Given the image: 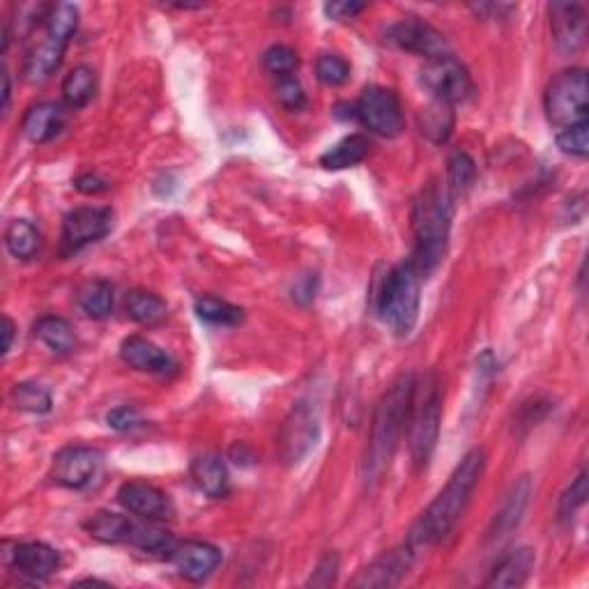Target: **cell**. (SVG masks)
<instances>
[{
	"label": "cell",
	"instance_id": "1",
	"mask_svg": "<svg viewBox=\"0 0 589 589\" xmlns=\"http://www.w3.org/2000/svg\"><path fill=\"white\" fill-rule=\"evenodd\" d=\"M415 385L417 376L408 371L401 373V376L387 387V392L382 394L376 415H373L371 438L369 445H366V454L362 461V481L366 488L380 484L389 463H392L394 451L401 442V435L410 422Z\"/></svg>",
	"mask_w": 589,
	"mask_h": 589
},
{
	"label": "cell",
	"instance_id": "2",
	"mask_svg": "<svg viewBox=\"0 0 589 589\" xmlns=\"http://www.w3.org/2000/svg\"><path fill=\"white\" fill-rule=\"evenodd\" d=\"M486 470V451L472 449L463 456V461L456 465L447 486L442 488L438 497L428 504V509L412 527L408 543L412 548L422 550L426 546H435L447 534L454 530L458 520H461L465 507H468L474 488L479 486L481 477Z\"/></svg>",
	"mask_w": 589,
	"mask_h": 589
},
{
	"label": "cell",
	"instance_id": "3",
	"mask_svg": "<svg viewBox=\"0 0 589 589\" xmlns=\"http://www.w3.org/2000/svg\"><path fill=\"white\" fill-rule=\"evenodd\" d=\"M451 219H454V196L440 182H428L412 203V235L415 251L410 263L419 277H428L442 265L447 254Z\"/></svg>",
	"mask_w": 589,
	"mask_h": 589
},
{
	"label": "cell",
	"instance_id": "4",
	"mask_svg": "<svg viewBox=\"0 0 589 589\" xmlns=\"http://www.w3.org/2000/svg\"><path fill=\"white\" fill-rule=\"evenodd\" d=\"M422 277L415 265L399 263L382 281L378 293V313L396 336H408L415 330L419 318V302H422Z\"/></svg>",
	"mask_w": 589,
	"mask_h": 589
},
{
	"label": "cell",
	"instance_id": "5",
	"mask_svg": "<svg viewBox=\"0 0 589 589\" xmlns=\"http://www.w3.org/2000/svg\"><path fill=\"white\" fill-rule=\"evenodd\" d=\"M442 422V382L438 373L428 371L422 382L415 385L410 410V451L419 470L431 461L440 438Z\"/></svg>",
	"mask_w": 589,
	"mask_h": 589
},
{
	"label": "cell",
	"instance_id": "6",
	"mask_svg": "<svg viewBox=\"0 0 589 589\" xmlns=\"http://www.w3.org/2000/svg\"><path fill=\"white\" fill-rule=\"evenodd\" d=\"M589 81L587 72L571 67L555 76L543 93V111L553 127L569 129L589 122Z\"/></svg>",
	"mask_w": 589,
	"mask_h": 589
},
{
	"label": "cell",
	"instance_id": "7",
	"mask_svg": "<svg viewBox=\"0 0 589 589\" xmlns=\"http://www.w3.org/2000/svg\"><path fill=\"white\" fill-rule=\"evenodd\" d=\"M320 440V415L316 405L300 401L293 405L288 417L283 419L277 435L279 458L286 465H297L316 449Z\"/></svg>",
	"mask_w": 589,
	"mask_h": 589
},
{
	"label": "cell",
	"instance_id": "8",
	"mask_svg": "<svg viewBox=\"0 0 589 589\" xmlns=\"http://www.w3.org/2000/svg\"><path fill=\"white\" fill-rule=\"evenodd\" d=\"M419 81L428 90L435 102L456 106L468 102L474 95V81L461 60L454 56H442L426 60V65L419 72Z\"/></svg>",
	"mask_w": 589,
	"mask_h": 589
},
{
	"label": "cell",
	"instance_id": "9",
	"mask_svg": "<svg viewBox=\"0 0 589 589\" xmlns=\"http://www.w3.org/2000/svg\"><path fill=\"white\" fill-rule=\"evenodd\" d=\"M353 118L385 139H394L403 132L401 99L394 90L382 86L364 88V93L353 104Z\"/></svg>",
	"mask_w": 589,
	"mask_h": 589
},
{
	"label": "cell",
	"instance_id": "10",
	"mask_svg": "<svg viewBox=\"0 0 589 589\" xmlns=\"http://www.w3.org/2000/svg\"><path fill=\"white\" fill-rule=\"evenodd\" d=\"M113 226L111 208H76L65 214L60 235V256L70 258L109 235Z\"/></svg>",
	"mask_w": 589,
	"mask_h": 589
},
{
	"label": "cell",
	"instance_id": "11",
	"mask_svg": "<svg viewBox=\"0 0 589 589\" xmlns=\"http://www.w3.org/2000/svg\"><path fill=\"white\" fill-rule=\"evenodd\" d=\"M385 40L396 49L415 53V56H424L426 60L449 56L447 37L442 35L438 28H433L431 24L415 17L403 19L399 24L389 26Z\"/></svg>",
	"mask_w": 589,
	"mask_h": 589
},
{
	"label": "cell",
	"instance_id": "12",
	"mask_svg": "<svg viewBox=\"0 0 589 589\" xmlns=\"http://www.w3.org/2000/svg\"><path fill=\"white\" fill-rule=\"evenodd\" d=\"M99 465H102V451L99 449L81 445L65 447L53 456L51 479L58 486L81 491V488H86L95 479Z\"/></svg>",
	"mask_w": 589,
	"mask_h": 589
},
{
	"label": "cell",
	"instance_id": "13",
	"mask_svg": "<svg viewBox=\"0 0 589 589\" xmlns=\"http://www.w3.org/2000/svg\"><path fill=\"white\" fill-rule=\"evenodd\" d=\"M415 555L417 548H412L410 543H403V546L389 550V553H382L359 573L353 580V585L364 589L396 587L405 576H408L410 566L415 562Z\"/></svg>",
	"mask_w": 589,
	"mask_h": 589
},
{
	"label": "cell",
	"instance_id": "14",
	"mask_svg": "<svg viewBox=\"0 0 589 589\" xmlns=\"http://www.w3.org/2000/svg\"><path fill=\"white\" fill-rule=\"evenodd\" d=\"M168 557H171L180 576L187 578L189 583H203L221 564V550L208 541L196 539L175 543Z\"/></svg>",
	"mask_w": 589,
	"mask_h": 589
},
{
	"label": "cell",
	"instance_id": "15",
	"mask_svg": "<svg viewBox=\"0 0 589 589\" xmlns=\"http://www.w3.org/2000/svg\"><path fill=\"white\" fill-rule=\"evenodd\" d=\"M548 12L557 51L576 53L583 49L587 37L585 7L580 3H550Z\"/></svg>",
	"mask_w": 589,
	"mask_h": 589
},
{
	"label": "cell",
	"instance_id": "16",
	"mask_svg": "<svg viewBox=\"0 0 589 589\" xmlns=\"http://www.w3.org/2000/svg\"><path fill=\"white\" fill-rule=\"evenodd\" d=\"M530 497H532V479L527 477V474H523V477H518L514 484H511L509 493L504 495L493 523L491 527H488V541H502L518 530L525 518Z\"/></svg>",
	"mask_w": 589,
	"mask_h": 589
},
{
	"label": "cell",
	"instance_id": "17",
	"mask_svg": "<svg viewBox=\"0 0 589 589\" xmlns=\"http://www.w3.org/2000/svg\"><path fill=\"white\" fill-rule=\"evenodd\" d=\"M118 500L129 514L143 520H159L171 514V502L162 488L145 484V481H127L120 486Z\"/></svg>",
	"mask_w": 589,
	"mask_h": 589
},
{
	"label": "cell",
	"instance_id": "18",
	"mask_svg": "<svg viewBox=\"0 0 589 589\" xmlns=\"http://www.w3.org/2000/svg\"><path fill=\"white\" fill-rule=\"evenodd\" d=\"M65 122H67V111L63 104L40 102L30 106V109L24 113V120H21V132H24V136L30 143L42 145L56 139V136L65 129Z\"/></svg>",
	"mask_w": 589,
	"mask_h": 589
},
{
	"label": "cell",
	"instance_id": "19",
	"mask_svg": "<svg viewBox=\"0 0 589 589\" xmlns=\"http://www.w3.org/2000/svg\"><path fill=\"white\" fill-rule=\"evenodd\" d=\"M120 357L129 369L141 373H171L175 369V359L155 343L143 339V336H127L120 346Z\"/></svg>",
	"mask_w": 589,
	"mask_h": 589
},
{
	"label": "cell",
	"instance_id": "20",
	"mask_svg": "<svg viewBox=\"0 0 589 589\" xmlns=\"http://www.w3.org/2000/svg\"><path fill=\"white\" fill-rule=\"evenodd\" d=\"M10 555H12L10 562L14 569H17L21 576H28L33 580H44L53 576L60 566L58 550H53L49 543H42V541L17 543Z\"/></svg>",
	"mask_w": 589,
	"mask_h": 589
},
{
	"label": "cell",
	"instance_id": "21",
	"mask_svg": "<svg viewBox=\"0 0 589 589\" xmlns=\"http://www.w3.org/2000/svg\"><path fill=\"white\" fill-rule=\"evenodd\" d=\"M537 564V555H534L532 548L520 546L516 550H511L509 555H504L500 562L495 564V569L491 571V576L486 580V587H497V589H511V587H520L527 583L530 573Z\"/></svg>",
	"mask_w": 589,
	"mask_h": 589
},
{
	"label": "cell",
	"instance_id": "22",
	"mask_svg": "<svg viewBox=\"0 0 589 589\" xmlns=\"http://www.w3.org/2000/svg\"><path fill=\"white\" fill-rule=\"evenodd\" d=\"M191 479L212 500H221V497L231 493V477H228L226 463L214 454H203L194 458V463H191Z\"/></svg>",
	"mask_w": 589,
	"mask_h": 589
},
{
	"label": "cell",
	"instance_id": "23",
	"mask_svg": "<svg viewBox=\"0 0 589 589\" xmlns=\"http://www.w3.org/2000/svg\"><path fill=\"white\" fill-rule=\"evenodd\" d=\"M65 44H58L44 37V42L37 44L35 49L28 51L26 63H24V76L28 83H44L49 81L53 74L58 72V67L63 65L65 58Z\"/></svg>",
	"mask_w": 589,
	"mask_h": 589
},
{
	"label": "cell",
	"instance_id": "24",
	"mask_svg": "<svg viewBox=\"0 0 589 589\" xmlns=\"http://www.w3.org/2000/svg\"><path fill=\"white\" fill-rule=\"evenodd\" d=\"M371 152V141L364 134H350L330 150L320 155V166L327 171H343V168L362 164Z\"/></svg>",
	"mask_w": 589,
	"mask_h": 589
},
{
	"label": "cell",
	"instance_id": "25",
	"mask_svg": "<svg viewBox=\"0 0 589 589\" xmlns=\"http://www.w3.org/2000/svg\"><path fill=\"white\" fill-rule=\"evenodd\" d=\"M76 302H79V307L86 316L95 320H104L113 313L116 293H113V286L109 281L88 279L86 283H81L79 293H76Z\"/></svg>",
	"mask_w": 589,
	"mask_h": 589
},
{
	"label": "cell",
	"instance_id": "26",
	"mask_svg": "<svg viewBox=\"0 0 589 589\" xmlns=\"http://www.w3.org/2000/svg\"><path fill=\"white\" fill-rule=\"evenodd\" d=\"M86 532L102 543H129L134 532V520L113 514V511H97L86 520Z\"/></svg>",
	"mask_w": 589,
	"mask_h": 589
},
{
	"label": "cell",
	"instance_id": "27",
	"mask_svg": "<svg viewBox=\"0 0 589 589\" xmlns=\"http://www.w3.org/2000/svg\"><path fill=\"white\" fill-rule=\"evenodd\" d=\"M35 336L53 355H70L76 348L74 327L60 316H44L35 323Z\"/></svg>",
	"mask_w": 589,
	"mask_h": 589
},
{
	"label": "cell",
	"instance_id": "28",
	"mask_svg": "<svg viewBox=\"0 0 589 589\" xmlns=\"http://www.w3.org/2000/svg\"><path fill=\"white\" fill-rule=\"evenodd\" d=\"M125 309L127 316L132 318L134 323L145 327H155L159 323H164L168 316V304L157 293H150V290H132V293L127 295Z\"/></svg>",
	"mask_w": 589,
	"mask_h": 589
},
{
	"label": "cell",
	"instance_id": "29",
	"mask_svg": "<svg viewBox=\"0 0 589 589\" xmlns=\"http://www.w3.org/2000/svg\"><path fill=\"white\" fill-rule=\"evenodd\" d=\"M44 30H47V37L58 44H70L72 37L76 35V28H79V7L72 3H56L47 7L44 12Z\"/></svg>",
	"mask_w": 589,
	"mask_h": 589
},
{
	"label": "cell",
	"instance_id": "30",
	"mask_svg": "<svg viewBox=\"0 0 589 589\" xmlns=\"http://www.w3.org/2000/svg\"><path fill=\"white\" fill-rule=\"evenodd\" d=\"M5 247L17 260H33L42 251V235L26 219H17L7 226Z\"/></svg>",
	"mask_w": 589,
	"mask_h": 589
},
{
	"label": "cell",
	"instance_id": "31",
	"mask_svg": "<svg viewBox=\"0 0 589 589\" xmlns=\"http://www.w3.org/2000/svg\"><path fill=\"white\" fill-rule=\"evenodd\" d=\"M97 93V74L93 67L79 65L65 76L63 81V99L70 109H83L93 102Z\"/></svg>",
	"mask_w": 589,
	"mask_h": 589
},
{
	"label": "cell",
	"instance_id": "32",
	"mask_svg": "<svg viewBox=\"0 0 589 589\" xmlns=\"http://www.w3.org/2000/svg\"><path fill=\"white\" fill-rule=\"evenodd\" d=\"M419 129L433 143H445L454 129V106L433 102L419 113Z\"/></svg>",
	"mask_w": 589,
	"mask_h": 589
},
{
	"label": "cell",
	"instance_id": "33",
	"mask_svg": "<svg viewBox=\"0 0 589 589\" xmlns=\"http://www.w3.org/2000/svg\"><path fill=\"white\" fill-rule=\"evenodd\" d=\"M194 309H196V316L208 325L233 327V325H240L244 320V311L240 307H235V304L219 300V297H212V295L198 297V300L194 302Z\"/></svg>",
	"mask_w": 589,
	"mask_h": 589
},
{
	"label": "cell",
	"instance_id": "34",
	"mask_svg": "<svg viewBox=\"0 0 589 589\" xmlns=\"http://www.w3.org/2000/svg\"><path fill=\"white\" fill-rule=\"evenodd\" d=\"M477 180V164L474 159L468 155V152L456 150L454 155L449 157L447 162V191L454 196V201L458 196L468 194L470 187Z\"/></svg>",
	"mask_w": 589,
	"mask_h": 589
},
{
	"label": "cell",
	"instance_id": "35",
	"mask_svg": "<svg viewBox=\"0 0 589 589\" xmlns=\"http://www.w3.org/2000/svg\"><path fill=\"white\" fill-rule=\"evenodd\" d=\"M129 543L136 548H141L143 553H150V555H171V550L175 548V541L171 532L162 530V527L157 525H139L134 523V532H132V539Z\"/></svg>",
	"mask_w": 589,
	"mask_h": 589
},
{
	"label": "cell",
	"instance_id": "36",
	"mask_svg": "<svg viewBox=\"0 0 589 589\" xmlns=\"http://www.w3.org/2000/svg\"><path fill=\"white\" fill-rule=\"evenodd\" d=\"M10 399L14 408L21 412H33V415H47L53 405L51 394L37 382H19V385H14Z\"/></svg>",
	"mask_w": 589,
	"mask_h": 589
},
{
	"label": "cell",
	"instance_id": "37",
	"mask_svg": "<svg viewBox=\"0 0 589 589\" xmlns=\"http://www.w3.org/2000/svg\"><path fill=\"white\" fill-rule=\"evenodd\" d=\"M316 76L320 83L330 88H339L350 79V65L346 58L336 56V53H325L316 60Z\"/></svg>",
	"mask_w": 589,
	"mask_h": 589
},
{
	"label": "cell",
	"instance_id": "38",
	"mask_svg": "<svg viewBox=\"0 0 589 589\" xmlns=\"http://www.w3.org/2000/svg\"><path fill=\"white\" fill-rule=\"evenodd\" d=\"M263 65L267 72L281 79V76L295 74L297 65H300V58H297L295 49L286 47V44H277V47H270L263 53Z\"/></svg>",
	"mask_w": 589,
	"mask_h": 589
},
{
	"label": "cell",
	"instance_id": "39",
	"mask_svg": "<svg viewBox=\"0 0 589 589\" xmlns=\"http://www.w3.org/2000/svg\"><path fill=\"white\" fill-rule=\"evenodd\" d=\"M557 148H560L564 155L585 159L589 152V122L573 125L569 129H560V132H557Z\"/></svg>",
	"mask_w": 589,
	"mask_h": 589
},
{
	"label": "cell",
	"instance_id": "40",
	"mask_svg": "<svg viewBox=\"0 0 589 589\" xmlns=\"http://www.w3.org/2000/svg\"><path fill=\"white\" fill-rule=\"evenodd\" d=\"M274 97L277 102L288 111H302L307 106V93H304L300 79L295 74L281 76L277 79V86H274Z\"/></svg>",
	"mask_w": 589,
	"mask_h": 589
},
{
	"label": "cell",
	"instance_id": "41",
	"mask_svg": "<svg viewBox=\"0 0 589 589\" xmlns=\"http://www.w3.org/2000/svg\"><path fill=\"white\" fill-rule=\"evenodd\" d=\"M585 500H587V472L580 470L578 477L571 481V486L566 488L560 497V507H557L560 520H569L580 507H583Z\"/></svg>",
	"mask_w": 589,
	"mask_h": 589
},
{
	"label": "cell",
	"instance_id": "42",
	"mask_svg": "<svg viewBox=\"0 0 589 589\" xmlns=\"http://www.w3.org/2000/svg\"><path fill=\"white\" fill-rule=\"evenodd\" d=\"M106 424H109L113 431L127 433V431H134V428H139L143 424V419H141V412L136 410L134 405H120V408L111 410L109 415H106Z\"/></svg>",
	"mask_w": 589,
	"mask_h": 589
},
{
	"label": "cell",
	"instance_id": "43",
	"mask_svg": "<svg viewBox=\"0 0 589 589\" xmlns=\"http://www.w3.org/2000/svg\"><path fill=\"white\" fill-rule=\"evenodd\" d=\"M336 576H339V555L336 553H327L320 557V562L313 571V576L309 578L311 587H330L336 583Z\"/></svg>",
	"mask_w": 589,
	"mask_h": 589
},
{
	"label": "cell",
	"instance_id": "44",
	"mask_svg": "<svg viewBox=\"0 0 589 589\" xmlns=\"http://www.w3.org/2000/svg\"><path fill=\"white\" fill-rule=\"evenodd\" d=\"M318 274H304V277H300L295 281L293 286V300L297 304H302V307H307V304H311L313 300H316L318 295Z\"/></svg>",
	"mask_w": 589,
	"mask_h": 589
},
{
	"label": "cell",
	"instance_id": "45",
	"mask_svg": "<svg viewBox=\"0 0 589 589\" xmlns=\"http://www.w3.org/2000/svg\"><path fill=\"white\" fill-rule=\"evenodd\" d=\"M364 10H366V3H355V0H341V3H327L325 5V14L334 21L355 19L357 14H362Z\"/></svg>",
	"mask_w": 589,
	"mask_h": 589
},
{
	"label": "cell",
	"instance_id": "46",
	"mask_svg": "<svg viewBox=\"0 0 589 589\" xmlns=\"http://www.w3.org/2000/svg\"><path fill=\"white\" fill-rule=\"evenodd\" d=\"M74 187L86 196H97V194H104V191L111 187V182L102 178L99 173H83L74 180Z\"/></svg>",
	"mask_w": 589,
	"mask_h": 589
},
{
	"label": "cell",
	"instance_id": "47",
	"mask_svg": "<svg viewBox=\"0 0 589 589\" xmlns=\"http://www.w3.org/2000/svg\"><path fill=\"white\" fill-rule=\"evenodd\" d=\"M470 10L477 14V17H484V19H504L507 14L514 10V5H502V3H479V5H472Z\"/></svg>",
	"mask_w": 589,
	"mask_h": 589
},
{
	"label": "cell",
	"instance_id": "48",
	"mask_svg": "<svg viewBox=\"0 0 589 589\" xmlns=\"http://www.w3.org/2000/svg\"><path fill=\"white\" fill-rule=\"evenodd\" d=\"M3 336H5L3 355H7L12 350V341H14V323L10 316H3Z\"/></svg>",
	"mask_w": 589,
	"mask_h": 589
},
{
	"label": "cell",
	"instance_id": "49",
	"mask_svg": "<svg viewBox=\"0 0 589 589\" xmlns=\"http://www.w3.org/2000/svg\"><path fill=\"white\" fill-rule=\"evenodd\" d=\"M10 97H12V86H10V74L3 70V113L10 109Z\"/></svg>",
	"mask_w": 589,
	"mask_h": 589
}]
</instances>
